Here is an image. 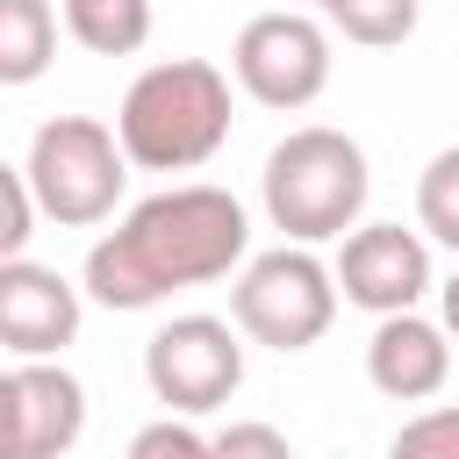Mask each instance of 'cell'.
Segmentation results:
<instances>
[{"mask_svg":"<svg viewBox=\"0 0 459 459\" xmlns=\"http://www.w3.org/2000/svg\"><path fill=\"white\" fill-rule=\"evenodd\" d=\"M251 251V222H244V201L230 186H165L151 201H136L93 251H86V294L115 316H136V308H158L172 301L179 287H208V280H230Z\"/></svg>","mask_w":459,"mask_h":459,"instance_id":"6da1fadb","label":"cell"},{"mask_svg":"<svg viewBox=\"0 0 459 459\" xmlns=\"http://www.w3.org/2000/svg\"><path fill=\"white\" fill-rule=\"evenodd\" d=\"M22 172H29V194L50 222L65 230H93L115 215L122 201V179H129V151L108 122L93 115H50L29 151H22Z\"/></svg>","mask_w":459,"mask_h":459,"instance_id":"277c9868","label":"cell"},{"mask_svg":"<svg viewBox=\"0 0 459 459\" xmlns=\"http://www.w3.org/2000/svg\"><path fill=\"white\" fill-rule=\"evenodd\" d=\"M416 230L445 251H459V143H445L416 172Z\"/></svg>","mask_w":459,"mask_h":459,"instance_id":"9a60e30c","label":"cell"},{"mask_svg":"<svg viewBox=\"0 0 459 459\" xmlns=\"http://www.w3.org/2000/svg\"><path fill=\"white\" fill-rule=\"evenodd\" d=\"M308 7H323V14H330V7H337V0H308Z\"/></svg>","mask_w":459,"mask_h":459,"instance_id":"44dd1931","label":"cell"},{"mask_svg":"<svg viewBox=\"0 0 459 459\" xmlns=\"http://www.w3.org/2000/svg\"><path fill=\"white\" fill-rule=\"evenodd\" d=\"M258 194H265V215L273 230H287V244H330V237H351L359 215H366V194H373V172H366V151L344 136V129H287L273 151H265V172H258Z\"/></svg>","mask_w":459,"mask_h":459,"instance_id":"3957f363","label":"cell"},{"mask_svg":"<svg viewBox=\"0 0 459 459\" xmlns=\"http://www.w3.org/2000/svg\"><path fill=\"white\" fill-rule=\"evenodd\" d=\"M230 72L237 86L258 100V108H308L323 86H330V29L301 7H273V14H251L230 43Z\"/></svg>","mask_w":459,"mask_h":459,"instance_id":"52a82bcc","label":"cell"},{"mask_svg":"<svg viewBox=\"0 0 459 459\" xmlns=\"http://www.w3.org/2000/svg\"><path fill=\"white\" fill-rule=\"evenodd\" d=\"M79 294L57 265H36V258H7L0 265V344L14 359H57L72 337H79Z\"/></svg>","mask_w":459,"mask_h":459,"instance_id":"30bf717a","label":"cell"},{"mask_svg":"<svg viewBox=\"0 0 459 459\" xmlns=\"http://www.w3.org/2000/svg\"><path fill=\"white\" fill-rule=\"evenodd\" d=\"M65 29L93 57H129L151 43V0H65Z\"/></svg>","mask_w":459,"mask_h":459,"instance_id":"4fadbf2b","label":"cell"},{"mask_svg":"<svg viewBox=\"0 0 459 459\" xmlns=\"http://www.w3.org/2000/svg\"><path fill=\"white\" fill-rule=\"evenodd\" d=\"M143 380L172 416H208L244 387V330L222 316H172L143 344Z\"/></svg>","mask_w":459,"mask_h":459,"instance_id":"8992f818","label":"cell"},{"mask_svg":"<svg viewBox=\"0 0 459 459\" xmlns=\"http://www.w3.org/2000/svg\"><path fill=\"white\" fill-rule=\"evenodd\" d=\"M86 430V387L57 359H14L0 373V459H57Z\"/></svg>","mask_w":459,"mask_h":459,"instance_id":"ba28073f","label":"cell"},{"mask_svg":"<svg viewBox=\"0 0 459 459\" xmlns=\"http://www.w3.org/2000/svg\"><path fill=\"white\" fill-rule=\"evenodd\" d=\"M337 265H323L308 244L258 251L230 280V323L265 351H308L337 323Z\"/></svg>","mask_w":459,"mask_h":459,"instance_id":"5b68a950","label":"cell"},{"mask_svg":"<svg viewBox=\"0 0 459 459\" xmlns=\"http://www.w3.org/2000/svg\"><path fill=\"white\" fill-rule=\"evenodd\" d=\"M57 57V14L50 0H0V86L43 79Z\"/></svg>","mask_w":459,"mask_h":459,"instance_id":"7c38bea8","label":"cell"},{"mask_svg":"<svg viewBox=\"0 0 459 459\" xmlns=\"http://www.w3.org/2000/svg\"><path fill=\"white\" fill-rule=\"evenodd\" d=\"M366 380L387 402H430L452 380V330L430 316H380L366 337Z\"/></svg>","mask_w":459,"mask_h":459,"instance_id":"8fae6325","label":"cell"},{"mask_svg":"<svg viewBox=\"0 0 459 459\" xmlns=\"http://www.w3.org/2000/svg\"><path fill=\"white\" fill-rule=\"evenodd\" d=\"M129 459H215V437H201L186 416H158L129 437Z\"/></svg>","mask_w":459,"mask_h":459,"instance_id":"e0dca14e","label":"cell"},{"mask_svg":"<svg viewBox=\"0 0 459 459\" xmlns=\"http://www.w3.org/2000/svg\"><path fill=\"white\" fill-rule=\"evenodd\" d=\"M0 201H7V230H0V265H7V258H22V244L36 237V215H43V208H36L29 172H22V165H7V172H0Z\"/></svg>","mask_w":459,"mask_h":459,"instance_id":"ac0fdd59","label":"cell"},{"mask_svg":"<svg viewBox=\"0 0 459 459\" xmlns=\"http://www.w3.org/2000/svg\"><path fill=\"white\" fill-rule=\"evenodd\" d=\"M215 459H294V445L273 423H230L215 430Z\"/></svg>","mask_w":459,"mask_h":459,"instance_id":"d6986e66","label":"cell"},{"mask_svg":"<svg viewBox=\"0 0 459 459\" xmlns=\"http://www.w3.org/2000/svg\"><path fill=\"white\" fill-rule=\"evenodd\" d=\"M387 459H459V402H437V409L409 416L394 430Z\"/></svg>","mask_w":459,"mask_h":459,"instance_id":"2e32d148","label":"cell"},{"mask_svg":"<svg viewBox=\"0 0 459 459\" xmlns=\"http://www.w3.org/2000/svg\"><path fill=\"white\" fill-rule=\"evenodd\" d=\"M416 14H423L416 0H337L330 29L344 43H359V50H394V43L416 36Z\"/></svg>","mask_w":459,"mask_h":459,"instance_id":"5bb4252c","label":"cell"},{"mask_svg":"<svg viewBox=\"0 0 459 459\" xmlns=\"http://www.w3.org/2000/svg\"><path fill=\"white\" fill-rule=\"evenodd\" d=\"M437 301H445V330H452V337H459V273H452V280H445V287H437Z\"/></svg>","mask_w":459,"mask_h":459,"instance_id":"ffe728a7","label":"cell"},{"mask_svg":"<svg viewBox=\"0 0 459 459\" xmlns=\"http://www.w3.org/2000/svg\"><path fill=\"white\" fill-rule=\"evenodd\" d=\"M337 294L351 308H366L373 323L380 316H409L430 294V244H423V230L359 222L344 237V251H337Z\"/></svg>","mask_w":459,"mask_h":459,"instance_id":"9c48e42d","label":"cell"},{"mask_svg":"<svg viewBox=\"0 0 459 459\" xmlns=\"http://www.w3.org/2000/svg\"><path fill=\"white\" fill-rule=\"evenodd\" d=\"M115 136L143 172H194L230 143V72L208 57L143 65L115 108Z\"/></svg>","mask_w":459,"mask_h":459,"instance_id":"7a4b0ae2","label":"cell"}]
</instances>
